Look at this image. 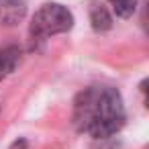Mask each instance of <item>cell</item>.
<instances>
[{"label": "cell", "instance_id": "cell-5", "mask_svg": "<svg viewBox=\"0 0 149 149\" xmlns=\"http://www.w3.org/2000/svg\"><path fill=\"white\" fill-rule=\"evenodd\" d=\"M90 21H92V27H94L96 31H106V29H110V25H112L108 13H106L102 6H98V4L92 6V10H90Z\"/></svg>", "mask_w": 149, "mask_h": 149}, {"label": "cell", "instance_id": "cell-7", "mask_svg": "<svg viewBox=\"0 0 149 149\" xmlns=\"http://www.w3.org/2000/svg\"><path fill=\"white\" fill-rule=\"evenodd\" d=\"M25 147H27V143H25V141H17L10 149H25Z\"/></svg>", "mask_w": 149, "mask_h": 149}, {"label": "cell", "instance_id": "cell-1", "mask_svg": "<svg viewBox=\"0 0 149 149\" xmlns=\"http://www.w3.org/2000/svg\"><path fill=\"white\" fill-rule=\"evenodd\" d=\"M125 123L123 98L114 88L92 86L80 92L74 102V125L78 131L104 139L114 135Z\"/></svg>", "mask_w": 149, "mask_h": 149}, {"label": "cell", "instance_id": "cell-6", "mask_svg": "<svg viewBox=\"0 0 149 149\" xmlns=\"http://www.w3.org/2000/svg\"><path fill=\"white\" fill-rule=\"evenodd\" d=\"M108 2L112 4L114 13L118 17H123V19L131 17L135 13V8H137V0H108Z\"/></svg>", "mask_w": 149, "mask_h": 149}, {"label": "cell", "instance_id": "cell-3", "mask_svg": "<svg viewBox=\"0 0 149 149\" xmlns=\"http://www.w3.org/2000/svg\"><path fill=\"white\" fill-rule=\"evenodd\" d=\"M21 63V49L17 45H6L0 49V80L8 78Z\"/></svg>", "mask_w": 149, "mask_h": 149}, {"label": "cell", "instance_id": "cell-4", "mask_svg": "<svg viewBox=\"0 0 149 149\" xmlns=\"http://www.w3.org/2000/svg\"><path fill=\"white\" fill-rule=\"evenodd\" d=\"M25 4L21 0H0V21L4 25H15L23 19Z\"/></svg>", "mask_w": 149, "mask_h": 149}, {"label": "cell", "instance_id": "cell-2", "mask_svg": "<svg viewBox=\"0 0 149 149\" xmlns=\"http://www.w3.org/2000/svg\"><path fill=\"white\" fill-rule=\"evenodd\" d=\"M72 25H74V17L65 6H61V4H43L35 13L29 31H31L33 39H47L51 35L70 31Z\"/></svg>", "mask_w": 149, "mask_h": 149}]
</instances>
